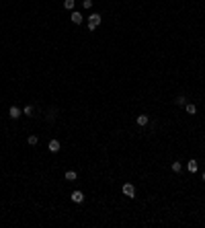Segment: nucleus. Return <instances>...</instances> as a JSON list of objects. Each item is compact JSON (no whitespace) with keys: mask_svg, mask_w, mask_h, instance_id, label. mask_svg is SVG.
<instances>
[{"mask_svg":"<svg viewBox=\"0 0 205 228\" xmlns=\"http://www.w3.org/2000/svg\"><path fill=\"white\" fill-rule=\"evenodd\" d=\"M101 21H102V17H101L99 13L90 14V17H88V29H90V31H95V29L101 25Z\"/></svg>","mask_w":205,"mask_h":228,"instance_id":"f257e3e1","label":"nucleus"},{"mask_svg":"<svg viewBox=\"0 0 205 228\" xmlns=\"http://www.w3.org/2000/svg\"><path fill=\"white\" fill-rule=\"evenodd\" d=\"M123 193L127 195V197H136V187L131 185V183H125L123 185Z\"/></svg>","mask_w":205,"mask_h":228,"instance_id":"f03ea898","label":"nucleus"},{"mask_svg":"<svg viewBox=\"0 0 205 228\" xmlns=\"http://www.w3.org/2000/svg\"><path fill=\"white\" fill-rule=\"evenodd\" d=\"M70 200L74 201V203H82V201H84V193H82V191H72Z\"/></svg>","mask_w":205,"mask_h":228,"instance_id":"7ed1b4c3","label":"nucleus"},{"mask_svg":"<svg viewBox=\"0 0 205 228\" xmlns=\"http://www.w3.org/2000/svg\"><path fill=\"white\" fill-rule=\"evenodd\" d=\"M47 148H49V152H60V142L58 140H49V144H47Z\"/></svg>","mask_w":205,"mask_h":228,"instance_id":"20e7f679","label":"nucleus"},{"mask_svg":"<svg viewBox=\"0 0 205 228\" xmlns=\"http://www.w3.org/2000/svg\"><path fill=\"white\" fill-rule=\"evenodd\" d=\"M187 169H189V173H197V171H199V162H197V160H189V162H187Z\"/></svg>","mask_w":205,"mask_h":228,"instance_id":"39448f33","label":"nucleus"},{"mask_svg":"<svg viewBox=\"0 0 205 228\" xmlns=\"http://www.w3.org/2000/svg\"><path fill=\"white\" fill-rule=\"evenodd\" d=\"M70 17H72V23H74V25H80V23L84 21V17H82L80 13H76V10H74L72 14H70Z\"/></svg>","mask_w":205,"mask_h":228,"instance_id":"423d86ee","label":"nucleus"},{"mask_svg":"<svg viewBox=\"0 0 205 228\" xmlns=\"http://www.w3.org/2000/svg\"><path fill=\"white\" fill-rule=\"evenodd\" d=\"M8 115H10V119H19L20 117V109H19V107H10Z\"/></svg>","mask_w":205,"mask_h":228,"instance_id":"0eeeda50","label":"nucleus"},{"mask_svg":"<svg viewBox=\"0 0 205 228\" xmlns=\"http://www.w3.org/2000/svg\"><path fill=\"white\" fill-rule=\"evenodd\" d=\"M137 125H148V121H150V117L148 115H137Z\"/></svg>","mask_w":205,"mask_h":228,"instance_id":"6e6552de","label":"nucleus"},{"mask_svg":"<svg viewBox=\"0 0 205 228\" xmlns=\"http://www.w3.org/2000/svg\"><path fill=\"white\" fill-rule=\"evenodd\" d=\"M184 109H187V113H191V115H193V113H197V107H195L193 103H187V105H184Z\"/></svg>","mask_w":205,"mask_h":228,"instance_id":"1a4fd4ad","label":"nucleus"},{"mask_svg":"<svg viewBox=\"0 0 205 228\" xmlns=\"http://www.w3.org/2000/svg\"><path fill=\"white\" fill-rule=\"evenodd\" d=\"M76 177H78L76 171H66V179H68V181H76Z\"/></svg>","mask_w":205,"mask_h":228,"instance_id":"9d476101","label":"nucleus"},{"mask_svg":"<svg viewBox=\"0 0 205 228\" xmlns=\"http://www.w3.org/2000/svg\"><path fill=\"white\" fill-rule=\"evenodd\" d=\"M23 115H29V117H31V115H33V105H27V107L23 109Z\"/></svg>","mask_w":205,"mask_h":228,"instance_id":"9b49d317","label":"nucleus"},{"mask_svg":"<svg viewBox=\"0 0 205 228\" xmlns=\"http://www.w3.org/2000/svg\"><path fill=\"white\" fill-rule=\"evenodd\" d=\"M172 171H174V173H181V171H183V165H181V162H172Z\"/></svg>","mask_w":205,"mask_h":228,"instance_id":"f8f14e48","label":"nucleus"},{"mask_svg":"<svg viewBox=\"0 0 205 228\" xmlns=\"http://www.w3.org/2000/svg\"><path fill=\"white\" fill-rule=\"evenodd\" d=\"M64 8L72 10V8H74V0H64Z\"/></svg>","mask_w":205,"mask_h":228,"instance_id":"ddd939ff","label":"nucleus"},{"mask_svg":"<svg viewBox=\"0 0 205 228\" xmlns=\"http://www.w3.org/2000/svg\"><path fill=\"white\" fill-rule=\"evenodd\" d=\"M27 142H29L31 146H35L37 142H39V138H37V136H29V140H27Z\"/></svg>","mask_w":205,"mask_h":228,"instance_id":"4468645a","label":"nucleus"},{"mask_svg":"<svg viewBox=\"0 0 205 228\" xmlns=\"http://www.w3.org/2000/svg\"><path fill=\"white\" fill-rule=\"evenodd\" d=\"M177 105L184 107V105H187V99H184V97H177Z\"/></svg>","mask_w":205,"mask_h":228,"instance_id":"2eb2a0df","label":"nucleus"},{"mask_svg":"<svg viewBox=\"0 0 205 228\" xmlns=\"http://www.w3.org/2000/svg\"><path fill=\"white\" fill-rule=\"evenodd\" d=\"M82 6H84V8H90V6H92V0H84V2H82Z\"/></svg>","mask_w":205,"mask_h":228,"instance_id":"dca6fc26","label":"nucleus"},{"mask_svg":"<svg viewBox=\"0 0 205 228\" xmlns=\"http://www.w3.org/2000/svg\"><path fill=\"white\" fill-rule=\"evenodd\" d=\"M203 181H205V173H203Z\"/></svg>","mask_w":205,"mask_h":228,"instance_id":"f3484780","label":"nucleus"}]
</instances>
